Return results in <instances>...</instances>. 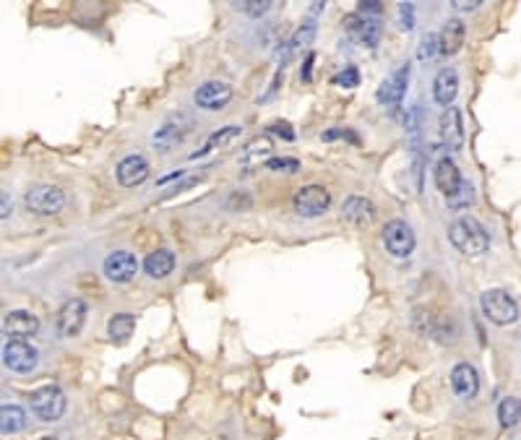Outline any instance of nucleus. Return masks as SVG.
Here are the masks:
<instances>
[{
    "mask_svg": "<svg viewBox=\"0 0 521 440\" xmlns=\"http://www.w3.org/2000/svg\"><path fill=\"white\" fill-rule=\"evenodd\" d=\"M449 240L459 253H464V256H469V258L482 256V253H488V248H490L488 230H485L474 216H459L456 222H451Z\"/></svg>",
    "mask_w": 521,
    "mask_h": 440,
    "instance_id": "1",
    "label": "nucleus"
},
{
    "mask_svg": "<svg viewBox=\"0 0 521 440\" xmlns=\"http://www.w3.org/2000/svg\"><path fill=\"white\" fill-rule=\"evenodd\" d=\"M480 308L482 315L495 326H511L519 320V303L505 289H485L480 295Z\"/></svg>",
    "mask_w": 521,
    "mask_h": 440,
    "instance_id": "2",
    "label": "nucleus"
},
{
    "mask_svg": "<svg viewBox=\"0 0 521 440\" xmlns=\"http://www.w3.org/2000/svg\"><path fill=\"white\" fill-rule=\"evenodd\" d=\"M24 206L37 216H55L65 206V193L55 185H32L24 193Z\"/></svg>",
    "mask_w": 521,
    "mask_h": 440,
    "instance_id": "3",
    "label": "nucleus"
},
{
    "mask_svg": "<svg viewBox=\"0 0 521 440\" xmlns=\"http://www.w3.org/2000/svg\"><path fill=\"white\" fill-rule=\"evenodd\" d=\"M65 393L57 388V385H45L40 391H34L29 396V407H32L34 417L42 419V422H55L60 419L65 412Z\"/></svg>",
    "mask_w": 521,
    "mask_h": 440,
    "instance_id": "4",
    "label": "nucleus"
},
{
    "mask_svg": "<svg viewBox=\"0 0 521 440\" xmlns=\"http://www.w3.org/2000/svg\"><path fill=\"white\" fill-rule=\"evenodd\" d=\"M383 248L393 258H409L415 250V232L404 219H391L383 227Z\"/></svg>",
    "mask_w": 521,
    "mask_h": 440,
    "instance_id": "5",
    "label": "nucleus"
},
{
    "mask_svg": "<svg viewBox=\"0 0 521 440\" xmlns=\"http://www.w3.org/2000/svg\"><path fill=\"white\" fill-rule=\"evenodd\" d=\"M292 206L300 216H321L326 208L331 206V193L323 185H303L297 188V193L292 196Z\"/></svg>",
    "mask_w": 521,
    "mask_h": 440,
    "instance_id": "6",
    "label": "nucleus"
},
{
    "mask_svg": "<svg viewBox=\"0 0 521 440\" xmlns=\"http://www.w3.org/2000/svg\"><path fill=\"white\" fill-rule=\"evenodd\" d=\"M86 303L79 300V297H71L65 300L63 308L57 310V334L63 339H73L81 334V328L86 323Z\"/></svg>",
    "mask_w": 521,
    "mask_h": 440,
    "instance_id": "7",
    "label": "nucleus"
},
{
    "mask_svg": "<svg viewBox=\"0 0 521 440\" xmlns=\"http://www.w3.org/2000/svg\"><path fill=\"white\" fill-rule=\"evenodd\" d=\"M40 331V318L29 310H9L3 318V334L9 342H29Z\"/></svg>",
    "mask_w": 521,
    "mask_h": 440,
    "instance_id": "8",
    "label": "nucleus"
},
{
    "mask_svg": "<svg viewBox=\"0 0 521 440\" xmlns=\"http://www.w3.org/2000/svg\"><path fill=\"white\" fill-rule=\"evenodd\" d=\"M233 99V86L225 81H206L193 91V104L208 113H217L222 107H227V102Z\"/></svg>",
    "mask_w": 521,
    "mask_h": 440,
    "instance_id": "9",
    "label": "nucleus"
},
{
    "mask_svg": "<svg viewBox=\"0 0 521 440\" xmlns=\"http://www.w3.org/2000/svg\"><path fill=\"white\" fill-rule=\"evenodd\" d=\"M40 362V354L29 342H6L3 346V365L13 373H32Z\"/></svg>",
    "mask_w": 521,
    "mask_h": 440,
    "instance_id": "10",
    "label": "nucleus"
},
{
    "mask_svg": "<svg viewBox=\"0 0 521 440\" xmlns=\"http://www.w3.org/2000/svg\"><path fill=\"white\" fill-rule=\"evenodd\" d=\"M102 271H104V276L110 281H115V284H125V281H130L136 276L138 261L133 253H128V250H115V253H110V256L104 258Z\"/></svg>",
    "mask_w": 521,
    "mask_h": 440,
    "instance_id": "11",
    "label": "nucleus"
},
{
    "mask_svg": "<svg viewBox=\"0 0 521 440\" xmlns=\"http://www.w3.org/2000/svg\"><path fill=\"white\" fill-rule=\"evenodd\" d=\"M407 84H409V63H401L399 68L378 86L376 99L383 104V107H396V104L404 99V94H407Z\"/></svg>",
    "mask_w": 521,
    "mask_h": 440,
    "instance_id": "12",
    "label": "nucleus"
},
{
    "mask_svg": "<svg viewBox=\"0 0 521 440\" xmlns=\"http://www.w3.org/2000/svg\"><path fill=\"white\" fill-rule=\"evenodd\" d=\"M149 162H146V157H141V154H128V157H123L121 162H118V167H115V177H118V183L123 185V188H136V185H141L149 177Z\"/></svg>",
    "mask_w": 521,
    "mask_h": 440,
    "instance_id": "13",
    "label": "nucleus"
},
{
    "mask_svg": "<svg viewBox=\"0 0 521 440\" xmlns=\"http://www.w3.org/2000/svg\"><path fill=\"white\" fill-rule=\"evenodd\" d=\"M438 133H441L443 146H449L454 152H459L464 146V123H461V113L459 107H446L438 120Z\"/></svg>",
    "mask_w": 521,
    "mask_h": 440,
    "instance_id": "14",
    "label": "nucleus"
},
{
    "mask_svg": "<svg viewBox=\"0 0 521 440\" xmlns=\"http://www.w3.org/2000/svg\"><path fill=\"white\" fill-rule=\"evenodd\" d=\"M449 378H451V388H454V393H456L459 399L469 401L480 391V373L469 362H459L456 368L451 370Z\"/></svg>",
    "mask_w": 521,
    "mask_h": 440,
    "instance_id": "15",
    "label": "nucleus"
},
{
    "mask_svg": "<svg viewBox=\"0 0 521 440\" xmlns=\"http://www.w3.org/2000/svg\"><path fill=\"white\" fill-rule=\"evenodd\" d=\"M193 128V120L188 118V115H172V118H167L164 120V125L162 128H157V133H154V144L159 146L162 152H167L169 146H175L183 141V136L188 133V130Z\"/></svg>",
    "mask_w": 521,
    "mask_h": 440,
    "instance_id": "16",
    "label": "nucleus"
},
{
    "mask_svg": "<svg viewBox=\"0 0 521 440\" xmlns=\"http://www.w3.org/2000/svg\"><path fill=\"white\" fill-rule=\"evenodd\" d=\"M344 24L349 32L360 37V42L365 47H376L378 42H381V37H383V26H381L378 18H368L362 16V13H349L344 18Z\"/></svg>",
    "mask_w": 521,
    "mask_h": 440,
    "instance_id": "17",
    "label": "nucleus"
},
{
    "mask_svg": "<svg viewBox=\"0 0 521 440\" xmlns=\"http://www.w3.org/2000/svg\"><path fill=\"white\" fill-rule=\"evenodd\" d=\"M456 94H459V73H456V68L446 65V68H441V71L435 73L433 99L438 104H443V107H451V102L456 99Z\"/></svg>",
    "mask_w": 521,
    "mask_h": 440,
    "instance_id": "18",
    "label": "nucleus"
},
{
    "mask_svg": "<svg viewBox=\"0 0 521 440\" xmlns=\"http://www.w3.org/2000/svg\"><path fill=\"white\" fill-rule=\"evenodd\" d=\"M433 177H435V188L449 198L451 193L456 191L459 185H461V172H459L456 162L451 159V157H441V159L435 162V169H433Z\"/></svg>",
    "mask_w": 521,
    "mask_h": 440,
    "instance_id": "19",
    "label": "nucleus"
},
{
    "mask_svg": "<svg viewBox=\"0 0 521 440\" xmlns=\"http://www.w3.org/2000/svg\"><path fill=\"white\" fill-rule=\"evenodd\" d=\"M342 216L349 219L352 225L365 227L376 219V203L370 198H362V196H349V198L342 203Z\"/></svg>",
    "mask_w": 521,
    "mask_h": 440,
    "instance_id": "20",
    "label": "nucleus"
},
{
    "mask_svg": "<svg viewBox=\"0 0 521 440\" xmlns=\"http://www.w3.org/2000/svg\"><path fill=\"white\" fill-rule=\"evenodd\" d=\"M464 37H466L464 21H461V18H449V21L443 24L441 34H438L443 55H456L459 50H461V45H464Z\"/></svg>",
    "mask_w": 521,
    "mask_h": 440,
    "instance_id": "21",
    "label": "nucleus"
},
{
    "mask_svg": "<svg viewBox=\"0 0 521 440\" xmlns=\"http://www.w3.org/2000/svg\"><path fill=\"white\" fill-rule=\"evenodd\" d=\"M172 269H175V253L167 248L154 250L144 258V271L149 279H164L172 273Z\"/></svg>",
    "mask_w": 521,
    "mask_h": 440,
    "instance_id": "22",
    "label": "nucleus"
},
{
    "mask_svg": "<svg viewBox=\"0 0 521 440\" xmlns=\"http://www.w3.org/2000/svg\"><path fill=\"white\" fill-rule=\"evenodd\" d=\"M26 427V412L18 404H3L0 409V430L3 435H16Z\"/></svg>",
    "mask_w": 521,
    "mask_h": 440,
    "instance_id": "23",
    "label": "nucleus"
},
{
    "mask_svg": "<svg viewBox=\"0 0 521 440\" xmlns=\"http://www.w3.org/2000/svg\"><path fill=\"white\" fill-rule=\"evenodd\" d=\"M133 328H136V315L133 312H118L110 318L107 323V334L113 337V342H128L130 334H133Z\"/></svg>",
    "mask_w": 521,
    "mask_h": 440,
    "instance_id": "24",
    "label": "nucleus"
},
{
    "mask_svg": "<svg viewBox=\"0 0 521 440\" xmlns=\"http://www.w3.org/2000/svg\"><path fill=\"white\" fill-rule=\"evenodd\" d=\"M235 136H240V125H225V128L214 130V133L206 138L203 149H198V152L191 154V157H193V159H198V157H203V154H208V152H214V149H222V146L230 144Z\"/></svg>",
    "mask_w": 521,
    "mask_h": 440,
    "instance_id": "25",
    "label": "nucleus"
},
{
    "mask_svg": "<svg viewBox=\"0 0 521 440\" xmlns=\"http://www.w3.org/2000/svg\"><path fill=\"white\" fill-rule=\"evenodd\" d=\"M498 419L503 427H516L521 422V399L516 396H505L500 404H498Z\"/></svg>",
    "mask_w": 521,
    "mask_h": 440,
    "instance_id": "26",
    "label": "nucleus"
},
{
    "mask_svg": "<svg viewBox=\"0 0 521 440\" xmlns=\"http://www.w3.org/2000/svg\"><path fill=\"white\" fill-rule=\"evenodd\" d=\"M446 201H449V208H454V211H459V208H469L474 203V185L469 183V180H461V185H459L456 191L451 193Z\"/></svg>",
    "mask_w": 521,
    "mask_h": 440,
    "instance_id": "27",
    "label": "nucleus"
},
{
    "mask_svg": "<svg viewBox=\"0 0 521 440\" xmlns=\"http://www.w3.org/2000/svg\"><path fill=\"white\" fill-rule=\"evenodd\" d=\"M271 149H274L271 138H269V136H256L248 146H245V149H242L240 159L248 162V159H253V157H264V154H269Z\"/></svg>",
    "mask_w": 521,
    "mask_h": 440,
    "instance_id": "28",
    "label": "nucleus"
},
{
    "mask_svg": "<svg viewBox=\"0 0 521 440\" xmlns=\"http://www.w3.org/2000/svg\"><path fill=\"white\" fill-rule=\"evenodd\" d=\"M315 32H318V26H315V21H305L303 26H297V32L292 34V40H289V47H292V52H295L297 47H303V45H310L313 37H315Z\"/></svg>",
    "mask_w": 521,
    "mask_h": 440,
    "instance_id": "29",
    "label": "nucleus"
},
{
    "mask_svg": "<svg viewBox=\"0 0 521 440\" xmlns=\"http://www.w3.org/2000/svg\"><path fill=\"white\" fill-rule=\"evenodd\" d=\"M235 9L242 11V13H248V16H264L266 11L271 9V3L269 0H240V3H233Z\"/></svg>",
    "mask_w": 521,
    "mask_h": 440,
    "instance_id": "30",
    "label": "nucleus"
},
{
    "mask_svg": "<svg viewBox=\"0 0 521 440\" xmlns=\"http://www.w3.org/2000/svg\"><path fill=\"white\" fill-rule=\"evenodd\" d=\"M334 86H342V89L360 86V71H357L354 65H347V68L339 73V76H334Z\"/></svg>",
    "mask_w": 521,
    "mask_h": 440,
    "instance_id": "31",
    "label": "nucleus"
},
{
    "mask_svg": "<svg viewBox=\"0 0 521 440\" xmlns=\"http://www.w3.org/2000/svg\"><path fill=\"white\" fill-rule=\"evenodd\" d=\"M266 169H271V172H297L300 162L292 159V157H274V159L266 162Z\"/></svg>",
    "mask_w": 521,
    "mask_h": 440,
    "instance_id": "32",
    "label": "nucleus"
},
{
    "mask_svg": "<svg viewBox=\"0 0 521 440\" xmlns=\"http://www.w3.org/2000/svg\"><path fill=\"white\" fill-rule=\"evenodd\" d=\"M435 52H441V42H438V34H425L422 37V45H420V60H430Z\"/></svg>",
    "mask_w": 521,
    "mask_h": 440,
    "instance_id": "33",
    "label": "nucleus"
},
{
    "mask_svg": "<svg viewBox=\"0 0 521 440\" xmlns=\"http://www.w3.org/2000/svg\"><path fill=\"white\" fill-rule=\"evenodd\" d=\"M399 26L404 32H412L415 29V6L412 3H399Z\"/></svg>",
    "mask_w": 521,
    "mask_h": 440,
    "instance_id": "34",
    "label": "nucleus"
},
{
    "mask_svg": "<svg viewBox=\"0 0 521 440\" xmlns=\"http://www.w3.org/2000/svg\"><path fill=\"white\" fill-rule=\"evenodd\" d=\"M381 11H383V6H381V3H378V0H362L360 3V13L362 16H368V13H381Z\"/></svg>",
    "mask_w": 521,
    "mask_h": 440,
    "instance_id": "35",
    "label": "nucleus"
},
{
    "mask_svg": "<svg viewBox=\"0 0 521 440\" xmlns=\"http://www.w3.org/2000/svg\"><path fill=\"white\" fill-rule=\"evenodd\" d=\"M480 3H482V0H454L451 6H454L456 11H474L477 6H480Z\"/></svg>",
    "mask_w": 521,
    "mask_h": 440,
    "instance_id": "36",
    "label": "nucleus"
},
{
    "mask_svg": "<svg viewBox=\"0 0 521 440\" xmlns=\"http://www.w3.org/2000/svg\"><path fill=\"white\" fill-rule=\"evenodd\" d=\"M323 138H326V141H334V138H349V141H357V136L349 133V130H329V133H323Z\"/></svg>",
    "mask_w": 521,
    "mask_h": 440,
    "instance_id": "37",
    "label": "nucleus"
},
{
    "mask_svg": "<svg viewBox=\"0 0 521 440\" xmlns=\"http://www.w3.org/2000/svg\"><path fill=\"white\" fill-rule=\"evenodd\" d=\"M313 60H315V55H308L305 57V65H303V71H300V79L303 81H310V65H313Z\"/></svg>",
    "mask_w": 521,
    "mask_h": 440,
    "instance_id": "38",
    "label": "nucleus"
},
{
    "mask_svg": "<svg viewBox=\"0 0 521 440\" xmlns=\"http://www.w3.org/2000/svg\"><path fill=\"white\" fill-rule=\"evenodd\" d=\"M271 130H274V133H281V136L287 138V141H292V138H295V133H292V130H287V125H281V123L271 125Z\"/></svg>",
    "mask_w": 521,
    "mask_h": 440,
    "instance_id": "39",
    "label": "nucleus"
},
{
    "mask_svg": "<svg viewBox=\"0 0 521 440\" xmlns=\"http://www.w3.org/2000/svg\"><path fill=\"white\" fill-rule=\"evenodd\" d=\"M11 214V201H9V191H3V211H0V216L3 219H9Z\"/></svg>",
    "mask_w": 521,
    "mask_h": 440,
    "instance_id": "40",
    "label": "nucleus"
}]
</instances>
